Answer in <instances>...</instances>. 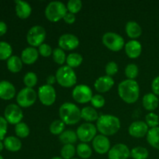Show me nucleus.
<instances>
[{
    "label": "nucleus",
    "instance_id": "9d476101",
    "mask_svg": "<svg viewBox=\"0 0 159 159\" xmlns=\"http://www.w3.org/2000/svg\"><path fill=\"white\" fill-rule=\"evenodd\" d=\"M72 96L76 102L79 103H85L91 101L93 98V91L88 85H79L73 90Z\"/></svg>",
    "mask_w": 159,
    "mask_h": 159
},
{
    "label": "nucleus",
    "instance_id": "393cba45",
    "mask_svg": "<svg viewBox=\"0 0 159 159\" xmlns=\"http://www.w3.org/2000/svg\"><path fill=\"white\" fill-rule=\"evenodd\" d=\"M147 140L150 145L159 150V127H154L148 130L147 134Z\"/></svg>",
    "mask_w": 159,
    "mask_h": 159
},
{
    "label": "nucleus",
    "instance_id": "49530a36",
    "mask_svg": "<svg viewBox=\"0 0 159 159\" xmlns=\"http://www.w3.org/2000/svg\"><path fill=\"white\" fill-rule=\"evenodd\" d=\"M63 19L65 21V23L71 24V23H73L75 21V14L71 13V12H67Z\"/></svg>",
    "mask_w": 159,
    "mask_h": 159
},
{
    "label": "nucleus",
    "instance_id": "f257e3e1",
    "mask_svg": "<svg viewBox=\"0 0 159 159\" xmlns=\"http://www.w3.org/2000/svg\"><path fill=\"white\" fill-rule=\"evenodd\" d=\"M139 85L138 82L131 79H127L120 82L118 86V93L124 102L134 103L139 98Z\"/></svg>",
    "mask_w": 159,
    "mask_h": 159
},
{
    "label": "nucleus",
    "instance_id": "7ed1b4c3",
    "mask_svg": "<svg viewBox=\"0 0 159 159\" xmlns=\"http://www.w3.org/2000/svg\"><path fill=\"white\" fill-rule=\"evenodd\" d=\"M59 115L61 120L68 125L76 124L82 118L79 107L71 102H65L61 105L59 109Z\"/></svg>",
    "mask_w": 159,
    "mask_h": 159
},
{
    "label": "nucleus",
    "instance_id": "b1692460",
    "mask_svg": "<svg viewBox=\"0 0 159 159\" xmlns=\"http://www.w3.org/2000/svg\"><path fill=\"white\" fill-rule=\"evenodd\" d=\"M4 146L9 152H18L22 147L21 141L16 137H8L4 140Z\"/></svg>",
    "mask_w": 159,
    "mask_h": 159
},
{
    "label": "nucleus",
    "instance_id": "423d86ee",
    "mask_svg": "<svg viewBox=\"0 0 159 159\" xmlns=\"http://www.w3.org/2000/svg\"><path fill=\"white\" fill-rule=\"evenodd\" d=\"M103 44L113 51H119L124 48V40L120 35L115 33L108 32L102 37Z\"/></svg>",
    "mask_w": 159,
    "mask_h": 159
},
{
    "label": "nucleus",
    "instance_id": "6ab92c4d",
    "mask_svg": "<svg viewBox=\"0 0 159 159\" xmlns=\"http://www.w3.org/2000/svg\"><path fill=\"white\" fill-rule=\"evenodd\" d=\"M125 51L126 54H127L130 58H137L139 57L142 51V47L140 42L137 40H130L127 42L125 45Z\"/></svg>",
    "mask_w": 159,
    "mask_h": 159
},
{
    "label": "nucleus",
    "instance_id": "72a5a7b5",
    "mask_svg": "<svg viewBox=\"0 0 159 159\" xmlns=\"http://www.w3.org/2000/svg\"><path fill=\"white\" fill-rule=\"evenodd\" d=\"M16 134L21 138H25L29 135L30 129L29 127L25 123H19L16 125L15 127Z\"/></svg>",
    "mask_w": 159,
    "mask_h": 159
},
{
    "label": "nucleus",
    "instance_id": "79ce46f5",
    "mask_svg": "<svg viewBox=\"0 0 159 159\" xmlns=\"http://www.w3.org/2000/svg\"><path fill=\"white\" fill-rule=\"evenodd\" d=\"M118 71V66L114 61H110L106 66V73L108 76L111 77L112 75H114Z\"/></svg>",
    "mask_w": 159,
    "mask_h": 159
},
{
    "label": "nucleus",
    "instance_id": "f03ea898",
    "mask_svg": "<svg viewBox=\"0 0 159 159\" xmlns=\"http://www.w3.org/2000/svg\"><path fill=\"white\" fill-rule=\"evenodd\" d=\"M97 129L104 136L116 134L120 128V121L116 116L112 115H102L97 120Z\"/></svg>",
    "mask_w": 159,
    "mask_h": 159
},
{
    "label": "nucleus",
    "instance_id": "f8f14e48",
    "mask_svg": "<svg viewBox=\"0 0 159 159\" xmlns=\"http://www.w3.org/2000/svg\"><path fill=\"white\" fill-rule=\"evenodd\" d=\"M78 138L82 142H89L94 139L96 134V128L92 124H83L77 130Z\"/></svg>",
    "mask_w": 159,
    "mask_h": 159
},
{
    "label": "nucleus",
    "instance_id": "3c124183",
    "mask_svg": "<svg viewBox=\"0 0 159 159\" xmlns=\"http://www.w3.org/2000/svg\"><path fill=\"white\" fill-rule=\"evenodd\" d=\"M51 159H63V158H61V157H54V158H52Z\"/></svg>",
    "mask_w": 159,
    "mask_h": 159
},
{
    "label": "nucleus",
    "instance_id": "9b49d317",
    "mask_svg": "<svg viewBox=\"0 0 159 159\" xmlns=\"http://www.w3.org/2000/svg\"><path fill=\"white\" fill-rule=\"evenodd\" d=\"M5 119L11 124H18L23 119V112L19 106L16 104H9L5 110Z\"/></svg>",
    "mask_w": 159,
    "mask_h": 159
},
{
    "label": "nucleus",
    "instance_id": "bb28decb",
    "mask_svg": "<svg viewBox=\"0 0 159 159\" xmlns=\"http://www.w3.org/2000/svg\"><path fill=\"white\" fill-rule=\"evenodd\" d=\"M59 139L65 144H73L77 141L78 136L77 134L75 133L73 130H68L64 131L61 134H60Z\"/></svg>",
    "mask_w": 159,
    "mask_h": 159
},
{
    "label": "nucleus",
    "instance_id": "37998d69",
    "mask_svg": "<svg viewBox=\"0 0 159 159\" xmlns=\"http://www.w3.org/2000/svg\"><path fill=\"white\" fill-rule=\"evenodd\" d=\"M39 52L41 54L43 57H49L51 54H52V49L51 47L47 43H42L40 47H39Z\"/></svg>",
    "mask_w": 159,
    "mask_h": 159
},
{
    "label": "nucleus",
    "instance_id": "f3484780",
    "mask_svg": "<svg viewBox=\"0 0 159 159\" xmlns=\"http://www.w3.org/2000/svg\"><path fill=\"white\" fill-rule=\"evenodd\" d=\"M114 85V81L110 76L106 75L99 78L95 82V88L99 93H106L108 92Z\"/></svg>",
    "mask_w": 159,
    "mask_h": 159
},
{
    "label": "nucleus",
    "instance_id": "4c0bfd02",
    "mask_svg": "<svg viewBox=\"0 0 159 159\" xmlns=\"http://www.w3.org/2000/svg\"><path fill=\"white\" fill-rule=\"evenodd\" d=\"M82 3L80 0H70L67 5V9H68L69 12L75 14L79 12L82 9Z\"/></svg>",
    "mask_w": 159,
    "mask_h": 159
},
{
    "label": "nucleus",
    "instance_id": "c756f323",
    "mask_svg": "<svg viewBox=\"0 0 159 159\" xmlns=\"http://www.w3.org/2000/svg\"><path fill=\"white\" fill-rule=\"evenodd\" d=\"M77 154L80 158L83 159H87L90 158L92 155V149L89 146L85 143H82L79 144L77 147Z\"/></svg>",
    "mask_w": 159,
    "mask_h": 159
},
{
    "label": "nucleus",
    "instance_id": "ea45409f",
    "mask_svg": "<svg viewBox=\"0 0 159 159\" xmlns=\"http://www.w3.org/2000/svg\"><path fill=\"white\" fill-rule=\"evenodd\" d=\"M146 124H148V126L152 128L154 127H158L159 124V118L157 114L154 113H149L148 114L146 115Z\"/></svg>",
    "mask_w": 159,
    "mask_h": 159
},
{
    "label": "nucleus",
    "instance_id": "4468645a",
    "mask_svg": "<svg viewBox=\"0 0 159 159\" xmlns=\"http://www.w3.org/2000/svg\"><path fill=\"white\" fill-rule=\"evenodd\" d=\"M130 152L127 145L117 144L109 151V159H127L130 157Z\"/></svg>",
    "mask_w": 159,
    "mask_h": 159
},
{
    "label": "nucleus",
    "instance_id": "f704fd0d",
    "mask_svg": "<svg viewBox=\"0 0 159 159\" xmlns=\"http://www.w3.org/2000/svg\"><path fill=\"white\" fill-rule=\"evenodd\" d=\"M65 123L62 120H54L50 126V131L53 134H61L65 129Z\"/></svg>",
    "mask_w": 159,
    "mask_h": 159
},
{
    "label": "nucleus",
    "instance_id": "39448f33",
    "mask_svg": "<svg viewBox=\"0 0 159 159\" xmlns=\"http://www.w3.org/2000/svg\"><path fill=\"white\" fill-rule=\"evenodd\" d=\"M67 13V7L61 2H51L45 9L47 19L51 22L59 21Z\"/></svg>",
    "mask_w": 159,
    "mask_h": 159
},
{
    "label": "nucleus",
    "instance_id": "6e6552de",
    "mask_svg": "<svg viewBox=\"0 0 159 159\" xmlns=\"http://www.w3.org/2000/svg\"><path fill=\"white\" fill-rule=\"evenodd\" d=\"M37 99V93L32 88H24L20 90L16 97L19 106L22 107H29L34 104Z\"/></svg>",
    "mask_w": 159,
    "mask_h": 159
},
{
    "label": "nucleus",
    "instance_id": "20e7f679",
    "mask_svg": "<svg viewBox=\"0 0 159 159\" xmlns=\"http://www.w3.org/2000/svg\"><path fill=\"white\" fill-rule=\"evenodd\" d=\"M55 77L59 85L65 88L73 86L77 81V77H76L74 70L68 65L62 66L58 68Z\"/></svg>",
    "mask_w": 159,
    "mask_h": 159
},
{
    "label": "nucleus",
    "instance_id": "c03bdc74",
    "mask_svg": "<svg viewBox=\"0 0 159 159\" xmlns=\"http://www.w3.org/2000/svg\"><path fill=\"white\" fill-rule=\"evenodd\" d=\"M7 121L5 118L0 116V141L4 139V137L7 132Z\"/></svg>",
    "mask_w": 159,
    "mask_h": 159
},
{
    "label": "nucleus",
    "instance_id": "c9c22d12",
    "mask_svg": "<svg viewBox=\"0 0 159 159\" xmlns=\"http://www.w3.org/2000/svg\"><path fill=\"white\" fill-rule=\"evenodd\" d=\"M23 82L27 88H32L37 83V76L34 72H28L23 78Z\"/></svg>",
    "mask_w": 159,
    "mask_h": 159
},
{
    "label": "nucleus",
    "instance_id": "8fccbe9b",
    "mask_svg": "<svg viewBox=\"0 0 159 159\" xmlns=\"http://www.w3.org/2000/svg\"><path fill=\"white\" fill-rule=\"evenodd\" d=\"M3 147H4V144H3L2 143V141H0V152H1L2 151Z\"/></svg>",
    "mask_w": 159,
    "mask_h": 159
},
{
    "label": "nucleus",
    "instance_id": "a18cd8bd",
    "mask_svg": "<svg viewBox=\"0 0 159 159\" xmlns=\"http://www.w3.org/2000/svg\"><path fill=\"white\" fill-rule=\"evenodd\" d=\"M152 89L155 95H159V76L155 78L152 84Z\"/></svg>",
    "mask_w": 159,
    "mask_h": 159
},
{
    "label": "nucleus",
    "instance_id": "58836bf2",
    "mask_svg": "<svg viewBox=\"0 0 159 159\" xmlns=\"http://www.w3.org/2000/svg\"><path fill=\"white\" fill-rule=\"evenodd\" d=\"M125 74L126 76L129 79L134 80V79H135L138 75V66L136 65H134V64H130V65H128L126 67Z\"/></svg>",
    "mask_w": 159,
    "mask_h": 159
},
{
    "label": "nucleus",
    "instance_id": "09e8293b",
    "mask_svg": "<svg viewBox=\"0 0 159 159\" xmlns=\"http://www.w3.org/2000/svg\"><path fill=\"white\" fill-rule=\"evenodd\" d=\"M54 81H55V77H54V76L53 75L49 76V77L48 78V85H51V84L54 83Z\"/></svg>",
    "mask_w": 159,
    "mask_h": 159
},
{
    "label": "nucleus",
    "instance_id": "a878e982",
    "mask_svg": "<svg viewBox=\"0 0 159 159\" xmlns=\"http://www.w3.org/2000/svg\"><path fill=\"white\" fill-rule=\"evenodd\" d=\"M23 67V61L18 56H11L7 61V68L14 73L19 72Z\"/></svg>",
    "mask_w": 159,
    "mask_h": 159
},
{
    "label": "nucleus",
    "instance_id": "dca6fc26",
    "mask_svg": "<svg viewBox=\"0 0 159 159\" xmlns=\"http://www.w3.org/2000/svg\"><path fill=\"white\" fill-rule=\"evenodd\" d=\"M148 132V126L143 121H135L129 127V134L134 138H143L147 134Z\"/></svg>",
    "mask_w": 159,
    "mask_h": 159
},
{
    "label": "nucleus",
    "instance_id": "1a4fd4ad",
    "mask_svg": "<svg viewBox=\"0 0 159 159\" xmlns=\"http://www.w3.org/2000/svg\"><path fill=\"white\" fill-rule=\"evenodd\" d=\"M38 97L40 102L45 106H51L55 102L56 92L52 85H42L38 89Z\"/></svg>",
    "mask_w": 159,
    "mask_h": 159
},
{
    "label": "nucleus",
    "instance_id": "2f4dec72",
    "mask_svg": "<svg viewBox=\"0 0 159 159\" xmlns=\"http://www.w3.org/2000/svg\"><path fill=\"white\" fill-rule=\"evenodd\" d=\"M12 50V47L8 43L0 41V60H6L11 57Z\"/></svg>",
    "mask_w": 159,
    "mask_h": 159
},
{
    "label": "nucleus",
    "instance_id": "603ef678",
    "mask_svg": "<svg viewBox=\"0 0 159 159\" xmlns=\"http://www.w3.org/2000/svg\"><path fill=\"white\" fill-rule=\"evenodd\" d=\"M0 159H3V158H2V156L1 155H0Z\"/></svg>",
    "mask_w": 159,
    "mask_h": 159
},
{
    "label": "nucleus",
    "instance_id": "e433bc0d",
    "mask_svg": "<svg viewBox=\"0 0 159 159\" xmlns=\"http://www.w3.org/2000/svg\"><path fill=\"white\" fill-rule=\"evenodd\" d=\"M53 58L54 61L57 62L59 65H62L66 61V56L65 52L61 48H55L53 51Z\"/></svg>",
    "mask_w": 159,
    "mask_h": 159
},
{
    "label": "nucleus",
    "instance_id": "ddd939ff",
    "mask_svg": "<svg viewBox=\"0 0 159 159\" xmlns=\"http://www.w3.org/2000/svg\"><path fill=\"white\" fill-rule=\"evenodd\" d=\"M58 44L62 50L71 51L79 46V40L76 36L71 34H63L58 40Z\"/></svg>",
    "mask_w": 159,
    "mask_h": 159
},
{
    "label": "nucleus",
    "instance_id": "7c9ffc66",
    "mask_svg": "<svg viewBox=\"0 0 159 159\" xmlns=\"http://www.w3.org/2000/svg\"><path fill=\"white\" fill-rule=\"evenodd\" d=\"M148 155V151L143 147L134 148L130 152V156L134 159H147Z\"/></svg>",
    "mask_w": 159,
    "mask_h": 159
},
{
    "label": "nucleus",
    "instance_id": "c85d7f7f",
    "mask_svg": "<svg viewBox=\"0 0 159 159\" xmlns=\"http://www.w3.org/2000/svg\"><path fill=\"white\" fill-rule=\"evenodd\" d=\"M82 60L83 59H82L81 54H78V53H72V54H70L68 56L66 59V62L68 64V66L72 68L79 67L82 64Z\"/></svg>",
    "mask_w": 159,
    "mask_h": 159
},
{
    "label": "nucleus",
    "instance_id": "864d4df0",
    "mask_svg": "<svg viewBox=\"0 0 159 159\" xmlns=\"http://www.w3.org/2000/svg\"><path fill=\"white\" fill-rule=\"evenodd\" d=\"M72 159H79V158H72Z\"/></svg>",
    "mask_w": 159,
    "mask_h": 159
},
{
    "label": "nucleus",
    "instance_id": "412c9836",
    "mask_svg": "<svg viewBox=\"0 0 159 159\" xmlns=\"http://www.w3.org/2000/svg\"><path fill=\"white\" fill-rule=\"evenodd\" d=\"M38 58V51L34 48H26L22 52L21 60L26 65H32Z\"/></svg>",
    "mask_w": 159,
    "mask_h": 159
},
{
    "label": "nucleus",
    "instance_id": "4be33fe9",
    "mask_svg": "<svg viewBox=\"0 0 159 159\" xmlns=\"http://www.w3.org/2000/svg\"><path fill=\"white\" fill-rule=\"evenodd\" d=\"M158 102V97L153 93H148L143 97V106L149 111H152L157 109Z\"/></svg>",
    "mask_w": 159,
    "mask_h": 159
},
{
    "label": "nucleus",
    "instance_id": "aec40b11",
    "mask_svg": "<svg viewBox=\"0 0 159 159\" xmlns=\"http://www.w3.org/2000/svg\"><path fill=\"white\" fill-rule=\"evenodd\" d=\"M16 12L20 19H26L30 16L31 9L29 3L24 1L16 0Z\"/></svg>",
    "mask_w": 159,
    "mask_h": 159
},
{
    "label": "nucleus",
    "instance_id": "5701e85b",
    "mask_svg": "<svg viewBox=\"0 0 159 159\" xmlns=\"http://www.w3.org/2000/svg\"><path fill=\"white\" fill-rule=\"evenodd\" d=\"M126 32L128 37L132 39H136L139 37L142 34V30L138 23L134 21L128 22L126 25Z\"/></svg>",
    "mask_w": 159,
    "mask_h": 159
},
{
    "label": "nucleus",
    "instance_id": "de8ad7c7",
    "mask_svg": "<svg viewBox=\"0 0 159 159\" xmlns=\"http://www.w3.org/2000/svg\"><path fill=\"white\" fill-rule=\"evenodd\" d=\"M7 31V26L4 22L0 21V36L4 35Z\"/></svg>",
    "mask_w": 159,
    "mask_h": 159
},
{
    "label": "nucleus",
    "instance_id": "a19ab883",
    "mask_svg": "<svg viewBox=\"0 0 159 159\" xmlns=\"http://www.w3.org/2000/svg\"><path fill=\"white\" fill-rule=\"evenodd\" d=\"M91 102L93 107H96V108H101L105 104V99L101 95H95L92 98Z\"/></svg>",
    "mask_w": 159,
    "mask_h": 159
},
{
    "label": "nucleus",
    "instance_id": "cd10ccee",
    "mask_svg": "<svg viewBox=\"0 0 159 159\" xmlns=\"http://www.w3.org/2000/svg\"><path fill=\"white\" fill-rule=\"evenodd\" d=\"M81 116L86 121H95L98 120V113L94 108L86 107L81 110Z\"/></svg>",
    "mask_w": 159,
    "mask_h": 159
},
{
    "label": "nucleus",
    "instance_id": "0eeeda50",
    "mask_svg": "<svg viewBox=\"0 0 159 159\" xmlns=\"http://www.w3.org/2000/svg\"><path fill=\"white\" fill-rule=\"evenodd\" d=\"M46 37V31L43 26H34L28 31L26 40L29 44L33 47H40Z\"/></svg>",
    "mask_w": 159,
    "mask_h": 159
},
{
    "label": "nucleus",
    "instance_id": "473e14b6",
    "mask_svg": "<svg viewBox=\"0 0 159 159\" xmlns=\"http://www.w3.org/2000/svg\"><path fill=\"white\" fill-rule=\"evenodd\" d=\"M75 154V148L73 144H65L61 151V155L63 159H72Z\"/></svg>",
    "mask_w": 159,
    "mask_h": 159
},
{
    "label": "nucleus",
    "instance_id": "a211bd4d",
    "mask_svg": "<svg viewBox=\"0 0 159 159\" xmlns=\"http://www.w3.org/2000/svg\"><path fill=\"white\" fill-rule=\"evenodd\" d=\"M16 89L12 83L8 81L0 82V98L4 100H9L15 96Z\"/></svg>",
    "mask_w": 159,
    "mask_h": 159
},
{
    "label": "nucleus",
    "instance_id": "2eb2a0df",
    "mask_svg": "<svg viewBox=\"0 0 159 159\" xmlns=\"http://www.w3.org/2000/svg\"><path fill=\"white\" fill-rule=\"evenodd\" d=\"M93 146L97 153L105 154L110 150V143L108 138L104 135H98L93 139Z\"/></svg>",
    "mask_w": 159,
    "mask_h": 159
}]
</instances>
